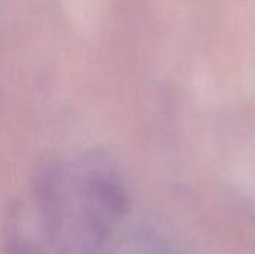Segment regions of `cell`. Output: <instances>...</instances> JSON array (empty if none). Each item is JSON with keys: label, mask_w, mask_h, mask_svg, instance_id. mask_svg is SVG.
Wrapping results in <instances>:
<instances>
[{"label": "cell", "mask_w": 255, "mask_h": 254, "mask_svg": "<svg viewBox=\"0 0 255 254\" xmlns=\"http://www.w3.org/2000/svg\"><path fill=\"white\" fill-rule=\"evenodd\" d=\"M88 195L91 204L106 214L123 217L128 213L130 199L118 180L106 174H94L88 178Z\"/></svg>", "instance_id": "obj_2"}, {"label": "cell", "mask_w": 255, "mask_h": 254, "mask_svg": "<svg viewBox=\"0 0 255 254\" xmlns=\"http://www.w3.org/2000/svg\"><path fill=\"white\" fill-rule=\"evenodd\" d=\"M6 254H36V252L21 235H10L6 243Z\"/></svg>", "instance_id": "obj_3"}, {"label": "cell", "mask_w": 255, "mask_h": 254, "mask_svg": "<svg viewBox=\"0 0 255 254\" xmlns=\"http://www.w3.org/2000/svg\"><path fill=\"white\" fill-rule=\"evenodd\" d=\"M34 186V199L39 208L43 228L51 238H57L63 226V192L61 180L58 178L57 169L46 163L37 169Z\"/></svg>", "instance_id": "obj_1"}]
</instances>
